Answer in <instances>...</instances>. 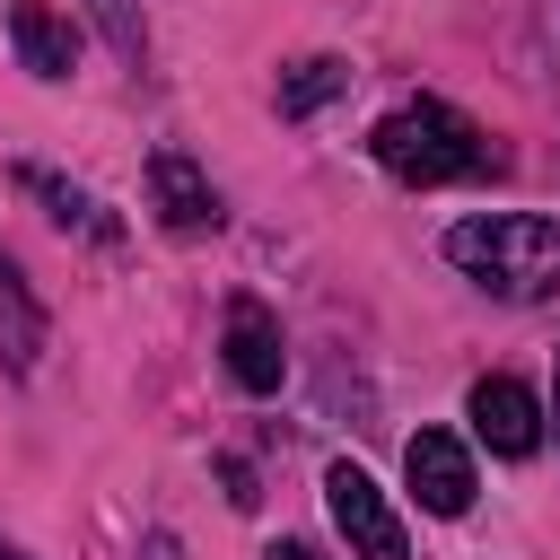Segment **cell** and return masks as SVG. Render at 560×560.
<instances>
[{"instance_id":"7","label":"cell","mask_w":560,"mask_h":560,"mask_svg":"<svg viewBox=\"0 0 560 560\" xmlns=\"http://www.w3.org/2000/svg\"><path fill=\"white\" fill-rule=\"evenodd\" d=\"M228 376H236L245 394H280V376H289L280 324H271L254 298H236V306H228Z\"/></svg>"},{"instance_id":"9","label":"cell","mask_w":560,"mask_h":560,"mask_svg":"<svg viewBox=\"0 0 560 560\" xmlns=\"http://www.w3.org/2000/svg\"><path fill=\"white\" fill-rule=\"evenodd\" d=\"M35 350H44V315H35L26 280H18V262L0 254V359L26 376V368H35Z\"/></svg>"},{"instance_id":"16","label":"cell","mask_w":560,"mask_h":560,"mask_svg":"<svg viewBox=\"0 0 560 560\" xmlns=\"http://www.w3.org/2000/svg\"><path fill=\"white\" fill-rule=\"evenodd\" d=\"M0 560H26V551H18V542H0Z\"/></svg>"},{"instance_id":"1","label":"cell","mask_w":560,"mask_h":560,"mask_svg":"<svg viewBox=\"0 0 560 560\" xmlns=\"http://www.w3.org/2000/svg\"><path fill=\"white\" fill-rule=\"evenodd\" d=\"M368 149H376V166L394 175V184H464V175H490L499 158H490V140L455 114V105H438V96H420V105H394L376 131H368Z\"/></svg>"},{"instance_id":"10","label":"cell","mask_w":560,"mask_h":560,"mask_svg":"<svg viewBox=\"0 0 560 560\" xmlns=\"http://www.w3.org/2000/svg\"><path fill=\"white\" fill-rule=\"evenodd\" d=\"M350 88V61H332V52H315V61H298L289 79H280V114H315L324 96H341Z\"/></svg>"},{"instance_id":"12","label":"cell","mask_w":560,"mask_h":560,"mask_svg":"<svg viewBox=\"0 0 560 560\" xmlns=\"http://www.w3.org/2000/svg\"><path fill=\"white\" fill-rule=\"evenodd\" d=\"M26 184H35V192H44V201H52V219H79V228H105V219H96V201H88V192H70V184H52V175H26Z\"/></svg>"},{"instance_id":"5","label":"cell","mask_w":560,"mask_h":560,"mask_svg":"<svg viewBox=\"0 0 560 560\" xmlns=\"http://www.w3.org/2000/svg\"><path fill=\"white\" fill-rule=\"evenodd\" d=\"M464 411H472V438H481L490 455H508V464L542 446V402H534V394H525L516 376H481Z\"/></svg>"},{"instance_id":"14","label":"cell","mask_w":560,"mask_h":560,"mask_svg":"<svg viewBox=\"0 0 560 560\" xmlns=\"http://www.w3.org/2000/svg\"><path fill=\"white\" fill-rule=\"evenodd\" d=\"M262 560H324V551H315V542H271Z\"/></svg>"},{"instance_id":"3","label":"cell","mask_w":560,"mask_h":560,"mask_svg":"<svg viewBox=\"0 0 560 560\" xmlns=\"http://www.w3.org/2000/svg\"><path fill=\"white\" fill-rule=\"evenodd\" d=\"M324 508H332V525H341L350 560H411L402 516L385 508V490H376L359 464H332V472H324Z\"/></svg>"},{"instance_id":"4","label":"cell","mask_w":560,"mask_h":560,"mask_svg":"<svg viewBox=\"0 0 560 560\" xmlns=\"http://www.w3.org/2000/svg\"><path fill=\"white\" fill-rule=\"evenodd\" d=\"M402 481H411V499H420L429 516H464V508H472V455H464V438L420 429V438L402 446Z\"/></svg>"},{"instance_id":"8","label":"cell","mask_w":560,"mask_h":560,"mask_svg":"<svg viewBox=\"0 0 560 560\" xmlns=\"http://www.w3.org/2000/svg\"><path fill=\"white\" fill-rule=\"evenodd\" d=\"M9 44H18V61H26L35 79H70V70H79V35H70L44 0H9Z\"/></svg>"},{"instance_id":"11","label":"cell","mask_w":560,"mask_h":560,"mask_svg":"<svg viewBox=\"0 0 560 560\" xmlns=\"http://www.w3.org/2000/svg\"><path fill=\"white\" fill-rule=\"evenodd\" d=\"M88 18L105 26V44H114L122 61H140V0H88Z\"/></svg>"},{"instance_id":"2","label":"cell","mask_w":560,"mask_h":560,"mask_svg":"<svg viewBox=\"0 0 560 560\" xmlns=\"http://www.w3.org/2000/svg\"><path fill=\"white\" fill-rule=\"evenodd\" d=\"M446 262H464V271L490 280L499 298H542V289H560V228L534 219V210L455 219V228H446Z\"/></svg>"},{"instance_id":"13","label":"cell","mask_w":560,"mask_h":560,"mask_svg":"<svg viewBox=\"0 0 560 560\" xmlns=\"http://www.w3.org/2000/svg\"><path fill=\"white\" fill-rule=\"evenodd\" d=\"M219 481H228V499H236V508H254V472H245V464H219Z\"/></svg>"},{"instance_id":"15","label":"cell","mask_w":560,"mask_h":560,"mask_svg":"<svg viewBox=\"0 0 560 560\" xmlns=\"http://www.w3.org/2000/svg\"><path fill=\"white\" fill-rule=\"evenodd\" d=\"M551 429H560V359H551Z\"/></svg>"},{"instance_id":"6","label":"cell","mask_w":560,"mask_h":560,"mask_svg":"<svg viewBox=\"0 0 560 560\" xmlns=\"http://www.w3.org/2000/svg\"><path fill=\"white\" fill-rule=\"evenodd\" d=\"M149 192H158V219H166L175 236H201V228L228 219L219 192H210V175H201L184 149H158V158H149Z\"/></svg>"}]
</instances>
